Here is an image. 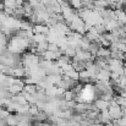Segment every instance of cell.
<instances>
[{
	"label": "cell",
	"instance_id": "cell-1",
	"mask_svg": "<svg viewBox=\"0 0 126 126\" xmlns=\"http://www.w3.org/2000/svg\"><path fill=\"white\" fill-rule=\"evenodd\" d=\"M108 111H109V114H110L113 120H116V119H120V118L124 116L123 115V108L120 105H110Z\"/></svg>",
	"mask_w": 126,
	"mask_h": 126
},
{
	"label": "cell",
	"instance_id": "cell-2",
	"mask_svg": "<svg viewBox=\"0 0 126 126\" xmlns=\"http://www.w3.org/2000/svg\"><path fill=\"white\" fill-rule=\"evenodd\" d=\"M33 33L34 34H44V36H48L49 32H50V28L45 25V23H37L33 26Z\"/></svg>",
	"mask_w": 126,
	"mask_h": 126
},
{
	"label": "cell",
	"instance_id": "cell-3",
	"mask_svg": "<svg viewBox=\"0 0 126 126\" xmlns=\"http://www.w3.org/2000/svg\"><path fill=\"white\" fill-rule=\"evenodd\" d=\"M93 105L99 110V111H104V110H108L109 107H110V102H107L102 98H97L93 103Z\"/></svg>",
	"mask_w": 126,
	"mask_h": 126
},
{
	"label": "cell",
	"instance_id": "cell-4",
	"mask_svg": "<svg viewBox=\"0 0 126 126\" xmlns=\"http://www.w3.org/2000/svg\"><path fill=\"white\" fill-rule=\"evenodd\" d=\"M23 87H25V86H22V84L14 83L7 88V91H9V93H10L11 95H17V94L23 93Z\"/></svg>",
	"mask_w": 126,
	"mask_h": 126
},
{
	"label": "cell",
	"instance_id": "cell-5",
	"mask_svg": "<svg viewBox=\"0 0 126 126\" xmlns=\"http://www.w3.org/2000/svg\"><path fill=\"white\" fill-rule=\"evenodd\" d=\"M111 56V51L109 48H104V47H100L97 51V58H100V59H109Z\"/></svg>",
	"mask_w": 126,
	"mask_h": 126
},
{
	"label": "cell",
	"instance_id": "cell-6",
	"mask_svg": "<svg viewBox=\"0 0 126 126\" xmlns=\"http://www.w3.org/2000/svg\"><path fill=\"white\" fill-rule=\"evenodd\" d=\"M80 81H81L82 83H89V82H93L92 75L89 74L88 70H82V71H80Z\"/></svg>",
	"mask_w": 126,
	"mask_h": 126
},
{
	"label": "cell",
	"instance_id": "cell-7",
	"mask_svg": "<svg viewBox=\"0 0 126 126\" xmlns=\"http://www.w3.org/2000/svg\"><path fill=\"white\" fill-rule=\"evenodd\" d=\"M110 74L111 72L108 70H100L95 76V81H110Z\"/></svg>",
	"mask_w": 126,
	"mask_h": 126
},
{
	"label": "cell",
	"instance_id": "cell-8",
	"mask_svg": "<svg viewBox=\"0 0 126 126\" xmlns=\"http://www.w3.org/2000/svg\"><path fill=\"white\" fill-rule=\"evenodd\" d=\"M99 120H100L102 124H104V125H108V124H110V123L113 121V119H111V116H110V114H109L108 110L100 111V114H99Z\"/></svg>",
	"mask_w": 126,
	"mask_h": 126
},
{
	"label": "cell",
	"instance_id": "cell-9",
	"mask_svg": "<svg viewBox=\"0 0 126 126\" xmlns=\"http://www.w3.org/2000/svg\"><path fill=\"white\" fill-rule=\"evenodd\" d=\"M23 92L28 93V94H32V95H36V93L38 92V86L37 84H25Z\"/></svg>",
	"mask_w": 126,
	"mask_h": 126
},
{
	"label": "cell",
	"instance_id": "cell-10",
	"mask_svg": "<svg viewBox=\"0 0 126 126\" xmlns=\"http://www.w3.org/2000/svg\"><path fill=\"white\" fill-rule=\"evenodd\" d=\"M5 123H6V125L7 126H17L20 121H18L16 114H10V116L5 120Z\"/></svg>",
	"mask_w": 126,
	"mask_h": 126
},
{
	"label": "cell",
	"instance_id": "cell-11",
	"mask_svg": "<svg viewBox=\"0 0 126 126\" xmlns=\"http://www.w3.org/2000/svg\"><path fill=\"white\" fill-rule=\"evenodd\" d=\"M76 93L72 91V89H69V91H65V93H64V95H63V98L66 100V102H74L75 100V98H76Z\"/></svg>",
	"mask_w": 126,
	"mask_h": 126
},
{
	"label": "cell",
	"instance_id": "cell-12",
	"mask_svg": "<svg viewBox=\"0 0 126 126\" xmlns=\"http://www.w3.org/2000/svg\"><path fill=\"white\" fill-rule=\"evenodd\" d=\"M67 1H69V5H70L74 10H76V11L83 7V2H82V0H67Z\"/></svg>",
	"mask_w": 126,
	"mask_h": 126
},
{
	"label": "cell",
	"instance_id": "cell-13",
	"mask_svg": "<svg viewBox=\"0 0 126 126\" xmlns=\"http://www.w3.org/2000/svg\"><path fill=\"white\" fill-rule=\"evenodd\" d=\"M41 111H42V110L38 108V105H37V104H30V110H28V114H30L32 118H34L36 115H38Z\"/></svg>",
	"mask_w": 126,
	"mask_h": 126
},
{
	"label": "cell",
	"instance_id": "cell-14",
	"mask_svg": "<svg viewBox=\"0 0 126 126\" xmlns=\"http://www.w3.org/2000/svg\"><path fill=\"white\" fill-rule=\"evenodd\" d=\"M64 54L65 55H67L69 58H71V59H74L75 56H76V48H72V47H67L65 50H64Z\"/></svg>",
	"mask_w": 126,
	"mask_h": 126
},
{
	"label": "cell",
	"instance_id": "cell-15",
	"mask_svg": "<svg viewBox=\"0 0 126 126\" xmlns=\"http://www.w3.org/2000/svg\"><path fill=\"white\" fill-rule=\"evenodd\" d=\"M32 41L36 42L37 44H39V43H43L47 41V36H44V34H34L33 38H32Z\"/></svg>",
	"mask_w": 126,
	"mask_h": 126
},
{
	"label": "cell",
	"instance_id": "cell-16",
	"mask_svg": "<svg viewBox=\"0 0 126 126\" xmlns=\"http://www.w3.org/2000/svg\"><path fill=\"white\" fill-rule=\"evenodd\" d=\"M4 1V6L9 7V9H16V1L17 0H2Z\"/></svg>",
	"mask_w": 126,
	"mask_h": 126
},
{
	"label": "cell",
	"instance_id": "cell-17",
	"mask_svg": "<svg viewBox=\"0 0 126 126\" xmlns=\"http://www.w3.org/2000/svg\"><path fill=\"white\" fill-rule=\"evenodd\" d=\"M48 50L49 51H59L60 50V48H59V45L56 44V43H49V47H48Z\"/></svg>",
	"mask_w": 126,
	"mask_h": 126
},
{
	"label": "cell",
	"instance_id": "cell-18",
	"mask_svg": "<svg viewBox=\"0 0 126 126\" xmlns=\"http://www.w3.org/2000/svg\"><path fill=\"white\" fill-rule=\"evenodd\" d=\"M7 43H9V38L2 32H0V45H7Z\"/></svg>",
	"mask_w": 126,
	"mask_h": 126
},
{
	"label": "cell",
	"instance_id": "cell-19",
	"mask_svg": "<svg viewBox=\"0 0 126 126\" xmlns=\"http://www.w3.org/2000/svg\"><path fill=\"white\" fill-rule=\"evenodd\" d=\"M118 50L120 51V53H123V54H125L126 53V44L125 43H118Z\"/></svg>",
	"mask_w": 126,
	"mask_h": 126
},
{
	"label": "cell",
	"instance_id": "cell-20",
	"mask_svg": "<svg viewBox=\"0 0 126 126\" xmlns=\"http://www.w3.org/2000/svg\"><path fill=\"white\" fill-rule=\"evenodd\" d=\"M27 2H28L33 9H36L37 6H39V5H41V1H39V0H27Z\"/></svg>",
	"mask_w": 126,
	"mask_h": 126
},
{
	"label": "cell",
	"instance_id": "cell-21",
	"mask_svg": "<svg viewBox=\"0 0 126 126\" xmlns=\"http://www.w3.org/2000/svg\"><path fill=\"white\" fill-rule=\"evenodd\" d=\"M17 126H32V123H28V121H20Z\"/></svg>",
	"mask_w": 126,
	"mask_h": 126
},
{
	"label": "cell",
	"instance_id": "cell-22",
	"mask_svg": "<svg viewBox=\"0 0 126 126\" xmlns=\"http://www.w3.org/2000/svg\"><path fill=\"white\" fill-rule=\"evenodd\" d=\"M4 9H5V6H4V1L0 0V11H4Z\"/></svg>",
	"mask_w": 126,
	"mask_h": 126
},
{
	"label": "cell",
	"instance_id": "cell-23",
	"mask_svg": "<svg viewBox=\"0 0 126 126\" xmlns=\"http://www.w3.org/2000/svg\"><path fill=\"white\" fill-rule=\"evenodd\" d=\"M0 126H7L6 123H5V120H0Z\"/></svg>",
	"mask_w": 126,
	"mask_h": 126
},
{
	"label": "cell",
	"instance_id": "cell-24",
	"mask_svg": "<svg viewBox=\"0 0 126 126\" xmlns=\"http://www.w3.org/2000/svg\"><path fill=\"white\" fill-rule=\"evenodd\" d=\"M124 76H126V64L124 65Z\"/></svg>",
	"mask_w": 126,
	"mask_h": 126
},
{
	"label": "cell",
	"instance_id": "cell-25",
	"mask_svg": "<svg viewBox=\"0 0 126 126\" xmlns=\"http://www.w3.org/2000/svg\"><path fill=\"white\" fill-rule=\"evenodd\" d=\"M125 2H126V0H125Z\"/></svg>",
	"mask_w": 126,
	"mask_h": 126
}]
</instances>
